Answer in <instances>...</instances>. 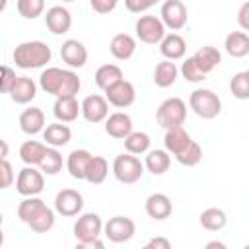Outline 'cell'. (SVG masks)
I'll use <instances>...</instances> for the list:
<instances>
[{"label": "cell", "mask_w": 249, "mask_h": 249, "mask_svg": "<svg viewBox=\"0 0 249 249\" xmlns=\"http://www.w3.org/2000/svg\"><path fill=\"white\" fill-rule=\"evenodd\" d=\"M39 86L43 91L53 93L56 97H70L80 91V78L74 70H62L56 66H51L41 72Z\"/></svg>", "instance_id": "6da1fadb"}, {"label": "cell", "mask_w": 249, "mask_h": 249, "mask_svg": "<svg viewBox=\"0 0 249 249\" xmlns=\"http://www.w3.org/2000/svg\"><path fill=\"white\" fill-rule=\"evenodd\" d=\"M12 56L18 68L31 70V68H41L47 62H51L53 53H51V47L43 41H25L14 49Z\"/></svg>", "instance_id": "7a4b0ae2"}, {"label": "cell", "mask_w": 249, "mask_h": 249, "mask_svg": "<svg viewBox=\"0 0 249 249\" xmlns=\"http://www.w3.org/2000/svg\"><path fill=\"white\" fill-rule=\"evenodd\" d=\"M189 105L195 111V115H198L200 119H214L222 111L220 97L212 89H206V88L195 89L189 97Z\"/></svg>", "instance_id": "3957f363"}, {"label": "cell", "mask_w": 249, "mask_h": 249, "mask_svg": "<svg viewBox=\"0 0 249 249\" xmlns=\"http://www.w3.org/2000/svg\"><path fill=\"white\" fill-rule=\"evenodd\" d=\"M185 119H187V105H185V101L181 97L165 99L156 111V121L165 130L173 128V126H181L185 123Z\"/></svg>", "instance_id": "277c9868"}, {"label": "cell", "mask_w": 249, "mask_h": 249, "mask_svg": "<svg viewBox=\"0 0 249 249\" xmlns=\"http://www.w3.org/2000/svg\"><path fill=\"white\" fill-rule=\"evenodd\" d=\"M144 173V163L134 156V154H119L113 161V175L117 181L124 183V185H132L136 181H140Z\"/></svg>", "instance_id": "5b68a950"}, {"label": "cell", "mask_w": 249, "mask_h": 249, "mask_svg": "<svg viewBox=\"0 0 249 249\" xmlns=\"http://www.w3.org/2000/svg\"><path fill=\"white\" fill-rule=\"evenodd\" d=\"M134 29H136V37L142 43H148V45L160 43L163 39V35H165V25L156 16H140L136 19Z\"/></svg>", "instance_id": "8992f818"}, {"label": "cell", "mask_w": 249, "mask_h": 249, "mask_svg": "<svg viewBox=\"0 0 249 249\" xmlns=\"http://www.w3.org/2000/svg\"><path fill=\"white\" fill-rule=\"evenodd\" d=\"M160 16H161V18H160L161 23H163L167 29H171V31L183 29L185 23H187V18H189L187 6H185L181 0H165V2L161 4Z\"/></svg>", "instance_id": "52a82bcc"}, {"label": "cell", "mask_w": 249, "mask_h": 249, "mask_svg": "<svg viewBox=\"0 0 249 249\" xmlns=\"http://www.w3.org/2000/svg\"><path fill=\"white\" fill-rule=\"evenodd\" d=\"M45 187V177L33 165L23 167L16 179V191L23 196H37Z\"/></svg>", "instance_id": "ba28073f"}, {"label": "cell", "mask_w": 249, "mask_h": 249, "mask_svg": "<svg viewBox=\"0 0 249 249\" xmlns=\"http://www.w3.org/2000/svg\"><path fill=\"white\" fill-rule=\"evenodd\" d=\"M103 231V222L99 218V214L95 212H86L82 214L76 224H74V235H76V241H91V239H97Z\"/></svg>", "instance_id": "9c48e42d"}, {"label": "cell", "mask_w": 249, "mask_h": 249, "mask_svg": "<svg viewBox=\"0 0 249 249\" xmlns=\"http://www.w3.org/2000/svg\"><path fill=\"white\" fill-rule=\"evenodd\" d=\"M105 99H107V103H111V105H115L119 109H124V107L134 103L136 89H134V86L128 80L121 78L119 82H115L113 86H109L105 89Z\"/></svg>", "instance_id": "30bf717a"}, {"label": "cell", "mask_w": 249, "mask_h": 249, "mask_svg": "<svg viewBox=\"0 0 249 249\" xmlns=\"http://www.w3.org/2000/svg\"><path fill=\"white\" fill-rule=\"evenodd\" d=\"M84 208V198L78 191L74 189H62L56 193L54 196V212H58L60 216H78Z\"/></svg>", "instance_id": "8fae6325"}, {"label": "cell", "mask_w": 249, "mask_h": 249, "mask_svg": "<svg viewBox=\"0 0 249 249\" xmlns=\"http://www.w3.org/2000/svg\"><path fill=\"white\" fill-rule=\"evenodd\" d=\"M103 231H105V235H107L109 241H113V243H124V241L132 239V235L136 231V226L126 216H115V218H111L103 226Z\"/></svg>", "instance_id": "7c38bea8"}, {"label": "cell", "mask_w": 249, "mask_h": 249, "mask_svg": "<svg viewBox=\"0 0 249 249\" xmlns=\"http://www.w3.org/2000/svg\"><path fill=\"white\" fill-rule=\"evenodd\" d=\"M80 113L88 123H101L109 115V103L101 95H88L80 103Z\"/></svg>", "instance_id": "4fadbf2b"}, {"label": "cell", "mask_w": 249, "mask_h": 249, "mask_svg": "<svg viewBox=\"0 0 249 249\" xmlns=\"http://www.w3.org/2000/svg\"><path fill=\"white\" fill-rule=\"evenodd\" d=\"M60 56L70 68H82L88 62V49L78 39H66L60 47Z\"/></svg>", "instance_id": "5bb4252c"}, {"label": "cell", "mask_w": 249, "mask_h": 249, "mask_svg": "<svg viewBox=\"0 0 249 249\" xmlns=\"http://www.w3.org/2000/svg\"><path fill=\"white\" fill-rule=\"evenodd\" d=\"M45 23L49 27L51 33L54 35H62L70 29L72 25V16L70 12L64 8V6H53L47 10V16H45Z\"/></svg>", "instance_id": "9a60e30c"}, {"label": "cell", "mask_w": 249, "mask_h": 249, "mask_svg": "<svg viewBox=\"0 0 249 249\" xmlns=\"http://www.w3.org/2000/svg\"><path fill=\"white\" fill-rule=\"evenodd\" d=\"M37 95V86L31 78L27 76H16L14 84H12V89H10V97L14 103H29L31 99H35Z\"/></svg>", "instance_id": "2e32d148"}, {"label": "cell", "mask_w": 249, "mask_h": 249, "mask_svg": "<svg viewBox=\"0 0 249 249\" xmlns=\"http://www.w3.org/2000/svg\"><path fill=\"white\" fill-rule=\"evenodd\" d=\"M105 132L113 138H126L132 132V119L126 113H113L105 119Z\"/></svg>", "instance_id": "e0dca14e"}, {"label": "cell", "mask_w": 249, "mask_h": 249, "mask_svg": "<svg viewBox=\"0 0 249 249\" xmlns=\"http://www.w3.org/2000/svg\"><path fill=\"white\" fill-rule=\"evenodd\" d=\"M146 212L150 218L154 220H165L171 216L173 212V206H171V200L167 195L163 193H154L146 198Z\"/></svg>", "instance_id": "ac0fdd59"}, {"label": "cell", "mask_w": 249, "mask_h": 249, "mask_svg": "<svg viewBox=\"0 0 249 249\" xmlns=\"http://www.w3.org/2000/svg\"><path fill=\"white\" fill-rule=\"evenodd\" d=\"M185 51H187V43L177 33L163 35V39L160 41V53L167 60H179V58H183L185 56Z\"/></svg>", "instance_id": "d6986e66"}, {"label": "cell", "mask_w": 249, "mask_h": 249, "mask_svg": "<svg viewBox=\"0 0 249 249\" xmlns=\"http://www.w3.org/2000/svg\"><path fill=\"white\" fill-rule=\"evenodd\" d=\"M193 60H195V64L198 66V70H200L202 74H210V72L222 62V54H220V51H218L216 47L206 45V47H200V49L193 54Z\"/></svg>", "instance_id": "ffe728a7"}, {"label": "cell", "mask_w": 249, "mask_h": 249, "mask_svg": "<svg viewBox=\"0 0 249 249\" xmlns=\"http://www.w3.org/2000/svg\"><path fill=\"white\" fill-rule=\"evenodd\" d=\"M53 113H54L56 121H60V123H72V121H76L78 115H80V105H78L76 95L56 97L54 107H53Z\"/></svg>", "instance_id": "44dd1931"}, {"label": "cell", "mask_w": 249, "mask_h": 249, "mask_svg": "<svg viewBox=\"0 0 249 249\" xmlns=\"http://www.w3.org/2000/svg\"><path fill=\"white\" fill-rule=\"evenodd\" d=\"M19 128L25 134H39L45 128V113L39 107H29L19 115Z\"/></svg>", "instance_id": "7402d4cb"}, {"label": "cell", "mask_w": 249, "mask_h": 249, "mask_svg": "<svg viewBox=\"0 0 249 249\" xmlns=\"http://www.w3.org/2000/svg\"><path fill=\"white\" fill-rule=\"evenodd\" d=\"M109 51L111 54L117 58V60H128L134 51H136V41L132 35L128 33H117L113 39H111V45H109Z\"/></svg>", "instance_id": "603a6c76"}, {"label": "cell", "mask_w": 249, "mask_h": 249, "mask_svg": "<svg viewBox=\"0 0 249 249\" xmlns=\"http://www.w3.org/2000/svg\"><path fill=\"white\" fill-rule=\"evenodd\" d=\"M72 138V130L70 126L62 124L60 121L58 123H53V124H47L43 128V140L53 146V148H60V146H66Z\"/></svg>", "instance_id": "cb8c5ba5"}, {"label": "cell", "mask_w": 249, "mask_h": 249, "mask_svg": "<svg viewBox=\"0 0 249 249\" xmlns=\"http://www.w3.org/2000/svg\"><path fill=\"white\" fill-rule=\"evenodd\" d=\"M226 53L233 58H243L249 54V35L245 31H231L226 37Z\"/></svg>", "instance_id": "d4e9b609"}, {"label": "cell", "mask_w": 249, "mask_h": 249, "mask_svg": "<svg viewBox=\"0 0 249 249\" xmlns=\"http://www.w3.org/2000/svg\"><path fill=\"white\" fill-rule=\"evenodd\" d=\"M191 142V136L189 132L181 126H173V128H167L165 130V136H163V144H165V150L169 154H179L183 148H187V144Z\"/></svg>", "instance_id": "484cf974"}, {"label": "cell", "mask_w": 249, "mask_h": 249, "mask_svg": "<svg viewBox=\"0 0 249 249\" xmlns=\"http://www.w3.org/2000/svg\"><path fill=\"white\" fill-rule=\"evenodd\" d=\"M89 160H91V154H89L88 150H72V152L68 154V160H66L68 173H70L74 179H84Z\"/></svg>", "instance_id": "4316f807"}, {"label": "cell", "mask_w": 249, "mask_h": 249, "mask_svg": "<svg viewBox=\"0 0 249 249\" xmlns=\"http://www.w3.org/2000/svg\"><path fill=\"white\" fill-rule=\"evenodd\" d=\"M177 74H179V68L175 66V62L165 58V60H161V62L156 66V70H154V84H156L158 88H169V86L175 84Z\"/></svg>", "instance_id": "83f0119b"}, {"label": "cell", "mask_w": 249, "mask_h": 249, "mask_svg": "<svg viewBox=\"0 0 249 249\" xmlns=\"http://www.w3.org/2000/svg\"><path fill=\"white\" fill-rule=\"evenodd\" d=\"M171 165V158L167 154V150H152L148 152L146 160H144V167L152 173V175H163Z\"/></svg>", "instance_id": "f1b7e54d"}, {"label": "cell", "mask_w": 249, "mask_h": 249, "mask_svg": "<svg viewBox=\"0 0 249 249\" xmlns=\"http://www.w3.org/2000/svg\"><path fill=\"white\" fill-rule=\"evenodd\" d=\"M107 173H109V163H107V160L101 158V156H91L84 179H86L88 183H91V185H99V183L105 181Z\"/></svg>", "instance_id": "f546056e"}, {"label": "cell", "mask_w": 249, "mask_h": 249, "mask_svg": "<svg viewBox=\"0 0 249 249\" xmlns=\"http://www.w3.org/2000/svg\"><path fill=\"white\" fill-rule=\"evenodd\" d=\"M95 84L101 89H107L109 86H113L115 82H119L123 78V70L117 64H103L95 70Z\"/></svg>", "instance_id": "4dcf8cb0"}, {"label": "cell", "mask_w": 249, "mask_h": 249, "mask_svg": "<svg viewBox=\"0 0 249 249\" xmlns=\"http://www.w3.org/2000/svg\"><path fill=\"white\" fill-rule=\"evenodd\" d=\"M45 150H47L45 144H41V142H37V140H27V142H23L21 148H19V158H21V161H23L25 165H39V161H41Z\"/></svg>", "instance_id": "1f68e13d"}, {"label": "cell", "mask_w": 249, "mask_h": 249, "mask_svg": "<svg viewBox=\"0 0 249 249\" xmlns=\"http://www.w3.org/2000/svg\"><path fill=\"white\" fill-rule=\"evenodd\" d=\"M198 220H200V226L208 231H220L228 222L226 212L222 208H206Z\"/></svg>", "instance_id": "d6a6232c"}, {"label": "cell", "mask_w": 249, "mask_h": 249, "mask_svg": "<svg viewBox=\"0 0 249 249\" xmlns=\"http://www.w3.org/2000/svg\"><path fill=\"white\" fill-rule=\"evenodd\" d=\"M39 169L43 173H47V175H56L62 169V156H60V152L56 148H53V146L51 148L47 146V150H45V154H43V158L39 161Z\"/></svg>", "instance_id": "836d02e7"}, {"label": "cell", "mask_w": 249, "mask_h": 249, "mask_svg": "<svg viewBox=\"0 0 249 249\" xmlns=\"http://www.w3.org/2000/svg\"><path fill=\"white\" fill-rule=\"evenodd\" d=\"M150 136L146 134V132H140V130H132L126 138H124V148H126V152L128 154H134V156H138V154H146L148 150H150Z\"/></svg>", "instance_id": "e575fe53"}, {"label": "cell", "mask_w": 249, "mask_h": 249, "mask_svg": "<svg viewBox=\"0 0 249 249\" xmlns=\"http://www.w3.org/2000/svg\"><path fill=\"white\" fill-rule=\"evenodd\" d=\"M43 206H45V200H41L39 196H25L18 206V216L23 224H27L29 220H33L39 214V210Z\"/></svg>", "instance_id": "d590c367"}, {"label": "cell", "mask_w": 249, "mask_h": 249, "mask_svg": "<svg viewBox=\"0 0 249 249\" xmlns=\"http://www.w3.org/2000/svg\"><path fill=\"white\" fill-rule=\"evenodd\" d=\"M27 226H29L33 231H37V233H47V231L53 230V226H54V212L45 204V206L39 210V214H37L33 220L27 222Z\"/></svg>", "instance_id": "8d00e7d4"}, {"label": "cell", "mask_w": 249, "mask_h": 249, "mask_svg": "<svg viewBox=\"0 0 249 249\" xmlns=\"http://www.w3.org/2000/svg\"><path fill=\"white\" fill-rule=\"evenodd\" d=\"M175 160L185 167H193L202 160V148L195 140H191L187 144V148H183L179 154H175Z\"/></svg>", "instance_id": "74e56055"}, {"label": "cell", "mask_w": 249, "mask_h": 249, "mask_svg": "<svg viewBox=\"0 0 249 249\" xmlns=\"http://www.w3.org/2000/svg\"><path fill=\"white\" fill-rule=\"evenodd\" d=\"M230 91L237 99H249V72H237L230 80Z\"/></svg>", "instance_id": "f35d334b"}, {"label": "cell", "mask_w": 249, "mask_h": 249, "mask_svg": "<svg viewBox=\"0 0 249 249\" xmlns=\"http://www.w3.org/2000/svg\"><path fill=\"white\" fill-rule=\"evenodd\" d=\"M16 6H18L19 16H23L25 19H35L45 10V2L43 0H18Z\"/></svg>", "instance_id": "ab89813d"}, {"label": "cell", "mask_w": 249, "mask_h": 249, "mask_svg": "<svg viewBox=\"0 0 249 249\" xmlns=\"http://www.w3.org/2000/svg\"><path fill=\"white\" fill-rule=\"evenodd\" d=\"M181 74H183V78H185L187 82H193V84L206 80V74H202V72L198 70V66L195 64L193 56H189V58L181 64Z\"/></svg>", "instance_id": "60d3db41"}, {"label": "cell", "mask_w": 249, "mask_h": 249, "mask_svg": "<svg viewBox=\"0 0 249 249\" xmlns=\"http://www.w3.org/2000/svg\"><path fill=\"white\" fill-rule=\"evenodd\" d=\"M14 167H12V163L4 158V160H0V191H4V189H8V187H12L14 185Z\"/></svg>", "instance_id": "b9f144b4"}, {"label": "cell", "mask_w": 249, "mask_h": 249, "mask_svg": "<svg viewBox=\"0 0 249 249\" xmlns=\"http://www.w3.org/2000/svg\"><path fill=\"white\" fill-rule=\"evenodd\" d=\"M14 80H16V72L10 66L0 64V93H10Z\"/></svg>", "instance_id": "7bdbcfd3"}, {"label": "cell", "mask_w": 249, "mask_h": 249, "mask_svg": "<svg viewBox=\"0 0 249 249\" xmlns=\"http://www.w3.org/2000/svg\"><path fill=\"white\" fill-rule=\"evenodd\" d=\"M124 6L128 12L132 14H140V12H146L154 6V0H124Z\"/></svg>", "instance_id": "ee69618b"}, {"label": "cell", "mask_w": 249, "mask_h": 249, "mask_svg": "<svg viewBox=\"0 0 249 249\" xmlns=\"http://www.w3.org/2000/svg\"><path fill=\"white\" fill-rule=\"evenodd\" d=\"M117 2L119 0H89L93 12H97V14H109V12H113L115 6H117Z\"/></svg>", "instance_id": "f6af8a7d"}, {"label": "cell", "mask_w": 249, "mask_h": 249, "mask_svg": "<svg viewBox=\"0 0 249 249\" xmlns=\"http://www.w3.org/2000/svg\"><path fill=\"white\" fill-rule=\"evenodd\" d=\"M169 247H171V241L165 237H154L146 243V249H169Z\"/></svg>", "instance_id": "bcb514c9"}, {"label": "cell", "mask_w": 249, "mask_h": 249, "mask_svg": "<svg viewBox=\"0 0 249 249\" xmlns=\"http://www.w3.org/2000/svg\"><path fill=\"white\" fill-rule=\"evenodd\" d=\"M247 12H249V2L241 4V8H239V14H237V21H239V25H241V29H243V31H247V29H249Z\"/></svg>", "instance_id": "7dc6e473"}, {"label": "cell", "mask_w": 249, "mask_h": 249, "mask_svg": "<svg viewBox=\"0 0 249 249\" xmlns=\"http://www.w3.org/2000/svg\"><path fill=\"white\" fill-rule=\"evenodd\" d=\"M76 247H78V249H93V247L101 249V247H103V241H99V237H97V239H91V241H78Z\"/></svg>", "instance_id": "c3c4849f"}, {"label": "cell", "mask_w": 249, "mask_h": 249, "mask_svg": "<svg viewBox=\"0 0 249 249\" xmlns=\"http://www.w3.org/2000/svg\"><path fill=\"white\" fill-rule=\"evenodd\" d=\"M8 152H10V148H8L6 140H2V138H0V160H4V158L8 156Z\"/></svg>", "instance_id": "681fc988"}, {"label": "cell", "mask_w": 249, "mask_h": 249, "mask_svg": "<svg viewBox=\"0 0 249 249\" xmlns=\"http://www.w3.org/2000/svg\"><path fill=\"white\" fill-rule=\"evenodd\" d=\"M206 247H208V249H212V247H218V249H224L226 245H224V243H220V241H210V243H206Z\"/></svg>", "instance_id": "f907efd6"}, {"label": "cell", "mask_w": 249, "mask_h": 249, "mask_svg": "<svg viewBox=\"0 0 249 249\" xmlns=\"http://www.w3.org/2000/svg\"><path fill=\"white\" fill-rule=\"evenodd\" d=\"M6 4H8V0H0V12H4V8H6Z\"/></svg>", "instance_id": "816d5d0a"}, {"label": "cell", "mask_w": 249, "mask_h": 249, "mask_svg": "<svg viewBox=\"0 0 249 249\" xmlns=\"http://www.w3.org/2000/svg\"><path fill=\"white\" fill-rule=\"evenodd\" d=\"M2 243H4V233H2V230H0V247H2Z\"/></svg>", "instance_id": "f5cc1de1"}, {"label": "cell", "mask_w": 249, "mask_h": 249, "mask_svg": "<svg viewBox=\"0 0 249 249\" xmlns=\"http://www.w3.org/2000/svg\"><path fill=\"white\" fill-rule=\"evenodd\" d=\"M0 226H2V212H0Z\"/></svg>", "instance_id": "db71d44e"}, {"label": "cell", "mask_w": 249, "mask_h": 249, "mask_svg": "<svg viewBox=\"0 0 249 249\" xmlns=\"http://www.w3.org/2000/svg\"><path fill=\"white\" fill-rule=\"evenodd\" d=\"M62 2H74V0H62Z\"/></svg>", "instance_id": "11a10c76"}, {"label": "cell", "mask_w": 249, "mask_h": 249, "mask_svg": "<svg viewBox=\"0 0 249 249\" xmlns=\"http://www.w3.org/2000/svg\"><path fill=\"white\" fill-rule=\"evenodd\" d=\"M158 2H160V0H154V4H158Z\"/></svg>", "instance_id": "9f6ffc18"}]
</instances>
